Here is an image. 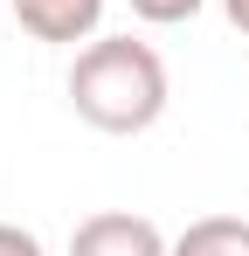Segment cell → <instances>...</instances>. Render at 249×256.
<instances>
[{
    "mask_svg": "<svg viewBox=\"0 0 249 256\" xmlns=\"http://www.w3.org/2000/svg\"><path fill=\"white\" fill-rule=\"evenodd\" d=\"M173 256H249V222L242 214H201L173 236Z\"/></svg>",
    "mask_w": 249,
    "mask_h": 256,
    "instance_id": "cell-4",
    "label": "cell"
},
{
    "mask_svg": "<svg viewBox=\"0 0 249 256\" xmlns=\"http://www.w3.org/2000/svg\"><path fill=\"white\" fill-rule=\"evenodd\" d=\"M138 21H152V28H180V21H194L208 0H124Z\"/></svg>",
    "mask_w": 249,
    "mask_h": 256,
    "instance_id": "cell-5",
    "label": "cell"
},
{
    "mask_svg": "<svg viewBox=\"0 0 249 256\" xmlns=\"http://www.w3.org/2000/svg\"><path fill=\"white\" fill-rule=\"evenodd\" d=\"M222 14H228V28L249 42V0H222Z\"/></svg>",
    "mask_w": 249,
    "mask_h": 256,
    "instance_id": "cell-7",
    "label": "cell"
},
{
    "mask_svg": "<svg viewBox=\"0 0 249 256\" xmlns=\"http://www.w3.org/2000/svg\"><path fill=\"white\" fill-rule=\"evenodd\" d=\"M14 21H21L35 42L76 48V42H90V35H97L104 0H14Z\"/></svg>",
    "mask_w": 249,
    "mask_h": 256,
    "instance_id": "cell-3",
    "label": "cell"
},
{
    "mask_svg": "<svg viewBox=\"0 0 249 256\" xmlns=\"http://www.w3.org/2000/svg\"><path fill=\"white\" fill-rule=\"evenodd\" d=\"M0 256H48V250H42V236L14 228V222H0Z\"/></svg>",
    "mask_w": 249,
    "mask_h": 256,
    "instance_id": "cell-6",
    "label": "cell"
},
{
    "mask_svg": "<svg viewBox=\"0 0 249 256\" xmlns=\"http://www.w3.org/2000/svg\"><path fill=\"white\" fill-rule=\"evenodd\" d=\"M166 62L152 42L138 35H90L70 62V111L90 132H111V138H138L166 118Z\"/></svg>",
    "mask_w": 249,
    "mask_h": 256,
    "instance_id": "cell-1",
    "label": "cell"
},
{
    "mask_svg": "<svg viewBox=\"0 0 249 256\" xmlns=\"http://www.w3.org/2000/svg\"><path fill=\"white\" fill-rule=\"evenodd\" d=\"M70 256H173V242L160 236L152 214L132 208H97L70 228Z\"/></svg>",
    "mask_w": 249,
    "mask_h": 256,
    "instance_id": "cell-2",
    "label": "cell"
}]
</instances>
